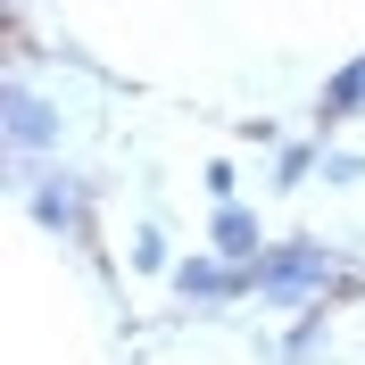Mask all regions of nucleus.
Masks as SVG:
<instances>
[{"label": "nucleus", "instance_id": "obj_6", "mask_svg": "<svg viewBox=\"0 0 365 365\" xmlns=\"http://www.w3.org/2000/svg\"><path fill=\"white\" fill-rule=\"evenodd\" d=\"M349 116H365V58H349V67L324 83V100H316V141L332 133V125H349Z\"/></svg>", "mask_w": 365, "mask_h": 365}, {"label": "nucleus", "instance_id": "obj_5", "mask_svg": "<svg viewBox=\"0 0 365 365\" xmlns=\"http://www.w3.org/2000/svg\"><path fill=\"white\" fill-rule=\"evenodd\" d=\"M207 250L225 257V266H257V257H266L274 241H266V225H257V207L225 200V207H216V216H207Z\"/></svg>", "mask_w": 365, "mask_h": 365}, {"label": "nucleus", "instance_id": "obj_4", "mask_svg": "<svg viewBox=\"0 0 365 365\" xmlns=\"http://www.w3.org/2000/svg\"><path fill=\"white\" fill-rule=\"evenodd\" d=\"M175 299L182 307H225V299H250L257 282H250V266H225V257L207 250V257H175Z\"/></svg>", "mask_w": 365, "mask_h": 365}, {"label": "nucleus", "instance_id": "obj_7", "mask_svg": "<svg viewBox=\"0 0 365 365\" xmlns=\"http://www.w3.org/2000/svg\"><path fill=\"white\" fill-rule=\"evenodd\" d=\"M316 166H324V141H282V158H274V182H282V191H299Z\"/></svg>", "mask_w": 365, "mask_h": 365}, {"label": "nucleus", "instance_id": "obj_9", "mask_svg": "<svg viewBox=\"0 0 365 365\" xmlns=\"http://www.w3.org/2000/svg\"><path fill=\"white\" fill-rule=\"evenodd\" d=\"M133 266H141V274H175V250H166V232H158V225L133 232Z\"/></svg>", "mask_w": 365, "mask_h": 365}, {"label": "nucleus", "instance_id": "obj_2", "mask_svg": "<svg viewBox=\"0 0 365 365\" xmlns=\"http://www.w3.org/2000/svg\"><path fill=\"white\" fill-rule=\"evenodd\" d=\"M17 182H25V200H34V216H42L50 232L91 241V182L75 175V166H42V175H34V158H17Z\"/></svg>", "mask_w": 365, "mask_h": 365}, {"label": "nucleus", "instance_id": "obj_10", "mask_svg": "<svg viewBox=\"0 0 365 365\" xmlns=\"http://www.w3.org/2000/svg\"><path fill=\"white\" fill-rule=\"evenodd\" d=\"M232 191H241V166H232V158H216V166H207V200L225 207V200H232Z\"/></svg>", "mask_w": 365, "mask_h": 365}, {"label": "nucleus", "instance_id": "obj_8", "mask_svg": "<svg viewBox=\"0 0 365 365\" xmlns=\"http://www.w3.org/2000/svg\"><path fill=\"white\" fill-rule=\"evenodd\" d=\"M324 324H332V307H307V316L291 324V341H282V365H299V357H307V349L324 341Z\"/></svg>", "mask_w": 365, "mask_h": 365}, {"label": "nucleus", "instance_id": "obj_1", "mask_svg": "<svg viewBox=\"0 0 365 365\" xmlns=\"http://www.w3.org/2000/svg\"><path fill=\"white\" fill-rule=\"evenodd\" d=\"M250 282H257V307L307 316V307H332L324 291H349V257L332 250V241H316V232H299V241H274V250L257 257Z\"/></svg>", "mask_w": 365, "mask_h": 365}, {"label": "nucleus", "instance_id": "obj_3", "mask_svg": "<svg viewBox=\"0 0 365 365\" xmlns=\"http://www.w3.org/2000/svg\"><path fill=\"white\" fill-rule=\"evenodd\" d=\"M9 158H42V150H58V133H67V116H58V100H42L34 83H9Z\"/></svg>", "mask_w": 365, "mask_h": 365}, {"label": "nucleus", "instance_id": "obj_11", "mask_svg": "<svg viewBox=\"0 0 365 365\" xmlns=\"http://www.w3.org/2000/svg\"><path fill=\"white\" fill-rule=\"evenodd\" d=\"M357 175H365L357 150H324V182H357Z\"/></svg>", "mask_w": 365, "mask_h": 365}]
</instances>
